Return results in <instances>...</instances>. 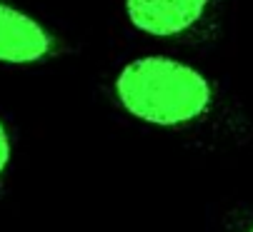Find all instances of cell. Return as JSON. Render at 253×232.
Segmentation results:
<instances>
[{
  "label": "cell",
  "instance_id": "1",
  "mask_svg": "<svg viewBox=\"0 0 253 232\" xmlns=\"http://www.w3.org/2000/svg\"><path fill=\"white\" fill-rule=\"evenodd\" d=\"M116 95L128 115L161 128L188 125L203 118L213 102L208 77L193 65L166 55L126 63L116 77Z\"/></svg>",
  "mask_w": 253,
  "mask_h": 232
},
{
  "label": "cell",
  "instance_id": "2",
  "mask_svg": "<svg viewBox=\"0 0 253 232\" xmlns=\"http://www.w3.org/2000/svg\"><path fill=\"white\" fill-rule=\"evenodd\" d=\"M58 40L25 10L0 0V63L33 65L53 58Z\"/></svg>",
  "mask_w": 253,
  "mask_h": 232
},
{
  "label": "cell",
  "instance_id": "3",
  "mask_svg": "<svg viewBox=\"0 0 253 232\" xmlns=\"http://www.w3.org/2000/svg\"><path fill=\"white\" fill-rule=\"evenodd\" d=\"M208 5L211 0H126V15L140 33L173 37L191 30Z\"/></svg>",
  "mask_w": 253,
  "mask_h": 232
},
{
  "label": "cell",
  "instance_id": "4",
  "mask_svg": "<svg viewBox=\"0 0 253 232\" xmlns=\"http://www.w3.org/2000/svg\"><path fill=\"white\" fill-rule=\"evenodd\" d=\"M10 155H13V147H10V135L5 130V125L0 123V175L5 172L8 163H10Z\"/></svg>",
  "mask_w": 253,
  "mask_h": 232
},
{
  "label": "cell",
  "instance_id": "5",
  "mask_svg": "<svg viewBox=\"0 0 253 232\" xmlns=\"http://www.w3.org/2000/svg\"><path fill=\"white\" fill-rule=\"evenodd\" d=\"M248 232H253V227H251V230H248Z\"/></svg>",
  "mask_w": 253,
  "mask_h": 232
}]
</instances>
